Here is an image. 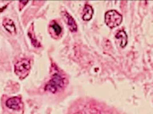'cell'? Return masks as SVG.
I'll list each match as a JSON object with an SVG mask.
<instances>
[{"mask_svg": "<svg viewBox=\"0 0 153 114\" xmlns=\"http://www.w3.org/2000/svg\"><path fill=\"white\" fill-rule=\"evenodd\" d=\"M50 34H52L53 36H59L62 33V28L56 21H51L50 25Z\"/></svg>", "mask_w": 153, "mask_h": 114, "instance_id": "9", "label": "cell"}, {"mask_svg": "<svg viewBox=\"0 0 153 114\" xmlns=\"http://www.w3.org/2000/svg\"><path fill=\"white\" fill-rule=\"evenodd\" d=\"M28 36L31 40L32 44L35 47H40L41 44L39 42V41L36 38L35 34H34V30H33V26L32 25V27L30 28V30H28Z\"/></svg>", "mask_w": 153, "mask_h": 114, "instance_id": "10", "label": "cell"}, {"mask_svg": "<svg viewBox=\"0 0 153 114\" xmlns=\"http://www.w3.org/2000/svg\"><path fill=\"white\" fill-rule=\"evenodd\" d=\"M63 17H64V19L66 20V24H67L69 29L71 30V31L76 32V30H77V25H76L75 20L73 19V17H72L71 15H69L66 11H64V12H63Z\"/></svg>", "mask_w": 153, "mask_h": 114, "instance_id": "5", "label": "cell"}, {"mask_svg": "<svg viewBox=\"0 0 153 114\" xmlns=\"http://www.w3.org/2000/svg\"><path fill=\"white\" fill-rule=\"evenodd\" d=\"M6 106H7V107H9V109H12V110H19L22 106L21 99L17 96L11 97L6 101Z\"/></svg>", "mask_w": 153, "mask_h": 114, "instance_id": "4", "label": "cell"}, {"mask_svg": "<svg viewBox=\"0 0 153 114\" xmlns=\"http://www.w3.org/2000/svg\"><path fill=\"white\" fill-rule=\"evenodd\" d=\"M30 69H31V62L28 58L20 59L15 64V73L21 80L28 75Z\"/></svg>", "mask_w": 153, "mask_h": 114, "instance_id": "3", "label": "cell"}, {"mask_svg": "<svg viewBox=\"0 0 153 114\" xmlns=\"http://www.w3.org/2000/svg\"><path fill=\"white\" fill-rule=\"evenodd\" d=\"M66 85V79L58 74H55L53 75V77L51 78V80L46 84L45 85V91H50L52 93H56L57 91L63 90Z\"/></svg>", "mask_w": 153, "mask_h": 114, "instance_id": "1", "label": "cell"}, {"mask_svg": "<svg viewBox=\"0 0 153 114\" xmlns=\"http://www.w3.org/2000/svg\"><path fill=\"white\" fill-rule=\"evenodd\" d=\"M3 26L5 28V30L9 32L10 34L12 35H15L17 33V30H16V27H15V23L13 22L12 20L9 19V18H5L3 21Z\"/></svg>", "mask_w": 153, "mask_h": 114, "instance_id": "6", "label": "cell"}, {"mask_svg": "<svg viewBox=\"0 0 153 114\" xmlns=\"http://www.w3.org/2000/svg\"><path fill=\"white\" fill-rule=\"evenodd\" d=\"M123 21L122 15L117 10H108L105 14V22L109 28H115L121 25Z\"/></svg>", "mask_w": 153, "mask_h": 114, "instance_id": "2", "label": "cell"}, {"mask_svg": "<svg viewBox=\"0 0 153 114\" xmlns=\"http://www.w3.org/2000/svg\"><path fill=\"white\" fill-rule=\"evenodd\" d=\"M116 39L119 42L121 47H125L127 44V36L123 30H121L116 33Z\"/></svg>", "mask_w": 153, "mask_h": 114, "instance_id": "7", "label": "cell"}, {"mask_svg": "<svg viewBox=\"0 0 153 114\" xmlns=\"http://www.w3.org/2000/svg\"><path fill=\"white\" fill-rule=\"evenodd\" d=\"M27 3H28V1H20V2H19V3H20V5H19V7H20V10L22 9L23 6H25Z\"/></svg>", "mask_w": 153, "mask_h": 114, "instance_id": "11", "label": "cell"}, {"mask_svg": "<svg viewBox=\"0 0 153 114\" xmlns=\"http://www.w3.org/2000/svg\"><path fill=\"white\" fill-rule=\"evenodd\" d=\"M93 15H94V9L92 6H90L89 4H86L83 11V20L84 21H89L92 19Z\"/></svg>", "mask_w": 153, "mask_h": 114, "instance_id": "8", "label": "cell"}]
</instances>
